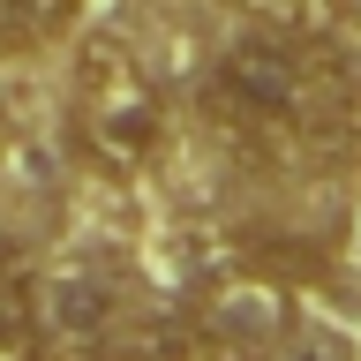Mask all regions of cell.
I'll list each match as a JSON object with an SVG mask.
<instances>
[{"label": "cell", "instance_id": "obj_1", "mask_svg": "<svg viewBox=\"0 0 361 361\" xmlns=\"http://www.w3.org/2000/svg\"><path fill=\"white\" fill-rule=\"evenodd\" d=\"M68 128L83 143L90 166L106 173H143L166 143V98L151 68L135 61L121 38H83L75 75H68Z\"/></svg>", "mask_w": 361, "mask_h": 361}, {"label": "cell", "instance_id": "obj_2", "mask_svg": "<svg viewBox=\"0 0 361 361\" xmlns=\"http://www.w3.org/2000/svg\"><path fill=\"white\" fill-rule=\"evenodd\" d=\"M188 316H196V338H203L211 361H271L293 338L286 331V293L264 286V279H226Z\"/></svg>", "mask_w": 361, "mask_h": 361}, {"label": "cell", "instance_id": "obj_3", "mask_svg": "<svg viewBox=\"0 0 361 361\" xmlns=\"http://www.w3.org/2000/svg\"><path fill=\"white\" fill-rule=\"evenodd\" d=\"M98 361H203L196 316L188 309H158V301H121L106 316V331L90 338Z\"/></svg>", "mask_w": 361, "mask_h": 361}, {"label": "cell", "instance_id": "obj_4", "mask_svg": "<svg viewBox=\"0 0 361 361\" xmlns=\"http://www.w3.org/2000/svg\"><path fill=\"white\" fill-rule=\"evenodd\" d=\"M45 354V279L30 256H0V361Z\"/></svg>", "mask_w": 361, "mask_h": 361}, {"label": "cell", "instance_id": "obj_5", "mask_svg": "<svg viewBox=\"0 0 361 361\" xmlns=\"http://www.w3.org/2000/svg\"><path fill=\"white\" fill-rule=\"evenodd\" d=\"M113 309H121V293H113V279H98V271H61V279H45V338L90 346V338L106 331Z\"/></svg>", "mask_w": 361, "mask_h": 361}, {"label": "cell", "instance_id": "obj_6", "mask_svg": "<svg viewBox=\"0 0 361 361\" xmlns=\"http://www.w3.org/2000/svg\"><path fill=\"white\" fill-rule=\"evenodd\" d=\"M83 0H0V61H38L75 30Z\"/></svg>", "mask_w": 361, "mask_h": 361}, {"label": "cell", "instance_id": "obj_7", "mask_svg": "<svg viewBox=\"0 0 361 361\" xmlns=\"http://www.w3.org/2000/svg\"><path fill=\"white\" fill-rule=\"evenodd\" d=\"M241 8H248V23L286 30V38H309V45H331L354 23V0H241Z\"/></svg>", "mask_w": 361, "mask_h": 361}, {"label": "cell", "instance_id": "obj_8", "mask_svg": "<svg viewBox=\"0 0 361 361\" xmlns=\"http://www.w3.org/2000/svg\"><path fill=\"white\" fill-rule=\"evenodd\" d=\"M271 361H331V354H324V346H309V338H286Z\"/></svg>", "mask_w": 361, "mask_h": 361}]
</instances>
